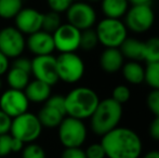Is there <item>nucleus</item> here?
Wrapping results in <instances>:
<instances>
[{"mask_svg":"<svg viewBox=\"0 0 159 158\" xmlns=\"http://www.w3.org/2000/svg\"><path fill=\"white\" fill-rule=\"evenodd\" d=\"M101 144L106 158H140L143 152V143L140 135L126 127L117 128L104 134Z\"/></svg>","mask_w":159,"mask_h":158,"instance_id":"nucleus-1","label":"nucleus"},{"mask_svg":"<svg viewBox=\"0 0 159 158\" xmlns=\"http://www.w3.org/2000/svg\"><path fill=\"white\" fill-rule=\"evenodd\" d=\"M124 115L122 105L111 97L100 100L95 111L90 117V128L96 135L103 137L113 129L117 128Z\"/></svg>","mask_w":159,"mask_h":158,"instance_id":"nucleus-2","label":"nucleus"},{"mask_svg":"<svg viewBox=\"0 0 159 158\" xmlns=\"http://www.w3.org/2000/svg\"><path fill=\"white\" fill-rule=\"evenodd\" d=\"M100 102V97L89 87H77L65 95L66 115L80 120L88 119L92 116Z\"/></svg>","mask_w":159,"mask_h":158,"instance_id":"nucleus-3","label":"nucleus"},{"mask_svg":"<svg viewBox=\"0 0 159 158\" xmlns=\"http://www.w3.org/2000/svg\"><path fill=\"white\" fill-rule=\"evenodd\" d=\"M98 43L104 48H119L128 38V29L124 21L119 19L104 17L95 28Z\"/></svg>","mask_w":159,"mask_h":158,"instance_id":"nucleus-4","label":"nucleus"},{"mask_svg":"<svg viewBox=\"0 0 159 158\" xmlns=\"http://www.w3.org/2000/svg\"><path fill=\"white\" fill-rule=\"evenodd\" d=\"M59 128V140L64 147H81L88 137V129L84 120L64 117Z\"/></svg>","mask_w":159,"mask_h":158,"instance_id":"nucleus-5","label":"nucleus"},{"mask_svg":"<svg viewBox=\"0 0 159 158\" xmlns=\"http://www.w3.org/2000/svg\"><path fill=\"white\" fill-rule=\"evenodd\" d=\"M42 126L37 115L33 113H24L12 119L10 132L23 143L28 144L35 142L41 134Z\"/></svg>","mask_w":159,"mask_h":158,"instance_id":"nucleus-6","label":"nucleus"},{"mask_svg":"<svg viewBox=\"0 0 159 158\" xmlns=\"http://www.w3.org/2000/svg\"><path fill=\"white\" fill-rule=\"evenodd\" d=\"M124 19L128 30L134 34H144L153 27L155 23V13L151 4L131 6Z\"/></svg>","mask_w":159,"mask_h":158,"instance_id":"nucleus-7","label":"nucleus"},{"mask_svg":"<svg viewBox=\"0 0 159 158\" xmlns=\"http://www.w3.org/2000/svg\"><path fill=\"white\" fill-rule=\"evenodd\" d=\"M57 70L60 80L66 84H76L84 77L86 66L77 53H61L57 56Z\"/></svg>","mask_w":159,"mask_h":158,"instance_id":"nucleus-8","label":"nucleus"},{"mask_svg":"<svg viewBox=\"0 0 159 158\" xmlns=\"http://www.w3.org/2000/svg\"><path fill=\"white\" fill-rule=\"evenodd\" d=\"M66 19L67 23L82 32L94 26L98 15L91 3L87 1H76L67 9Z\"/></svg>","mask_w":159,"mask_h":158,"instance_id":"nucleus-9","label":"nucleus"},{"mask_svg":"<svg viewBox=\"0 0 159 158\" xmlns=\"http://www.w3.org/2000/svg\"><path fill=\"white\" fill-rule=\"evenodd\" d=\"M26 47V40L15 26H7L0 30V51L8 59L21 56Z\"/></svg>","mask_w":159,"mask_h":158,"instance_id":"nucleus-10","label":"nucleus"},{"mask_svg":"<svg viewBox=\"0 0 159 158\" xmlns=\"http://www.w3.org/2000/svg\"><path fill=\"white\" fill-rule=\"evenodd\" d=\"M30 101L24 91L8 89L0 97V110L11 118L20 116L28 111Z\"/></svg>","mask_w":159,"mask_h":158,"instance_id":"nucleus-11","label":"nucleus"},{"mask_svg":"<svg viewBox=\"0 0 159 158\" xmlns=\"http://www.w3.org/2000/svg\"><path fill=\"white\" fill-rule=\"evenodd\" d=\"M55 50L61 53L75 52L80 48V36L81 30L66 23L62 24L52 34Z\"/></svg>","mask_w":159,"mask_h":158,"instance_id":"nucleus-12","label":"nucleus"},{"mask_svg":"<svg viewBox=\"0 0 159 158\" xmlns=\"http://www.w3.org/2000/svg\"><path fill=\"white\" fill-rule=\"evenodd\" d=\"M32 74L35 79L54 86L59 81L57 70V57L52 54L39 55L32 60Z\"/></svg>","mask_w":159,"mask_h":158,"instance_id":"nucleus-13","label":"nucleus"},{"mask_svg":"<svg viewBox=\"0 0 159 158\" xmlns=\"http://www.w3.org/2000/svg\"><path fill=\"white\" fill-rule=\"evenodd\" d=\"M42 19L43 13L34 8H23L14 17L15 27L22 34L32 35L38 30H41Z\"/></svg>","mask_w":159,"mask_h":158,"instance_id":"nucleus-14","label":"nucleus"},{"mask_svg":"<svg viewBox=\"0 0 159 158\" xmlns=\"http://www.w3.org/2000/svg\"><path fill=\"white\" fill-rule=\"evenodd\" d=\"M26 46H27L28 50L33 54H35V56L52 54V52L55 50L52 34L44 32L42 29L38 30L32 35H28V38L26 40Z\"/></svg>","mask_w":159,"mask_h":158,"instance_id":"nucleus-15","label":"nucleus"},{"mask_svg":"<svg viewBox=\"0 0 159 158\" xmlns=\"http://www.w3.org/2000/svg\"><path fill=\"white\" fill-rule=\"evenodd\" d=\"M125 64V57L119 48H105L100 55V66L107 74H116Z\"/></svg>","mask_w":159,"mask_h":158,"instance_id":"nucleus-16","label":"nucleus"},{"mask_svg":"<svg viewBox=\"0 0 159 158\" xmlns=\"http://www.w3.org/2000/svg\"><path fill=\"white\" fill-rule=\"evenodd\" d=\"M24 93L27 97L28 101L34 103H44L52 94L51 86L43 81L35 79L30 81L25 89Z\"/></svg>","mask_w":159,"mask_h":158,"instance_id":"nucleus-17","label":"nucleus"},{"mask_svg":"<svg viewBox=\"0 0 159 158\" xmlns=\"http://www.w3.org/2000/svg\"><path fill=\"white\" fill-rule=\"evenodd\" d=\"M119 50L125 59L141 62L144 57V41L138 38L128 37L119 47Z\"/></svg>","mask_w":159,"mask_h":158,"instance_id":"nucleus-18","label":"nucleus"},{"mask_svg":"<svg viewBox=\"0 0 159 158\" xmlns=\"http://www.w3.org/2000/svg\"><path fill=\"white\" fill-rule=\"evenodd\" d=\"M121 74L128 84L138 86L144 82L145 67L138 61H128L121 67Z\"/></svg>","mask_w":159,"mask_h":158,"instance_id":"nucleus-19","label":"nucleus"},{"mask_svg":"<svg viewBox=\"0 0 159 158\" xmlns=\"http://www.w3.org/2000/svg\"><path fill=\"white\" fill-rule=\"evenodd\" d=\"M128 0H101V9L105 17L121 20L130 8Z\"/></svg>","mask_w":159,"mask_h":158,"instance_id":"nucleus-20","label":"nucleus"},{"mask_svg":"<svg viewBox=\"0 0 159 158\" xmlns=\"http://www.w3.org/2000/svg\"><path fill=\"white\" fill-rule=\"evenodd\" d=\"M65 116L66 115L63 114L62 112H60L57 108L52 107V106L48 105L46 103L40 108L39 113L37 115L41 126L46 127V128H57V127H59Z\"/></svg>","mask_w":159,"mask_h":158,"instance_id":"nucleus-21","label":"nucleus"},{"mask_svg":"<svg viewBox=\"0 0 159 158\" xmlns=\"http://www.w3.org/2000/svg\"><path fill=\"white\" fill-rule=\"evenodd\" d=\"M30 81V73L24 72V70H20V68L11 66V68H9V70L7 72V82H8L11 89L24 91V89L27 87Z\"/></svg>","mask_w":159,"mask_h":158,"instance_id":"nucleus-22","label":"nucleus"},{"mask_svg":"<svg viewBox=\"0 0 159 158\" xmlns=\"http://www.w3.org/2000/svg\"><path fill=\"white\" fill-rule=\"evenodd\" d=\"M25 143L13 137L11 133L0 134V157H6L11 153L21 152Z\"/></svg>","mask_w":159,"mask_h":158,"instance_id":"nucleus-23","label":"nucleus"},{"mask_svg":"<svg viewBox=\"0 0 159 158\" xmlns=\"http://www.w3.org/2000/svg\"><path fill=\"white\" fill-rule=\"evenodd\" d=\"M23 9V0H0V17L14 19Z\"/></svg>","mask_w":159,"mask_h":158,"instance_id":"nucleus-24","label":"nucleus"},{"mask_svg":"<svg viewBox=\"0 0 159 158\" xmlns=\"http://www.w3.org/2000/svg\"><path fill=\"white\" fill-rule=\"evenodd\" d=\"M146 64L159 62V37H152L144 41V57Z\"/></svg>","mask_w":159,"mask_h":158,"instance_id":"nucleus-25","label":"nucleus"},{"mask_svg":"<svg viewBox=\"0 0 159 158\" xmlns=\"http://www.w3.org/2000/svg\"><path fill=\"white\" fill-rule=\"evenodd\" d=\"M61 25H62V21H61V16H60V13L50 11V12L43 14L42 27H41L42 30H44L47 33H50V34H53Z\"/></svg>","mask_w":159,"mask_h":158,"instance_id":"nucleus-26","label":"nucleus"},{"mask_svg":"<svg viewBox=\"0 0 159 158\" xmlns=\"http://www.w3.org/2000/svg\"><path fill=\"white\" fill-rule=\"evenodd\" d=\"M144 81L152 88V90H159V62L147 64L145 67Z\"/></svg>","mask_w":159,"mask_h":158,"instance_id":"nucleus-27","label":"nucleus"},{"mask_svg":"<svg viewBox=\"0 0 159 158\" xmlns=\"http://www.w3.org/2000/svg\"><path fill=\"white\" fill-rule=\"evenodd\" d=\"M98 44V39L96 36L95 29H86L81 32L80 36V48L84 51H91L96 48Z\"/></svg>","mask_w":159,"mask_h":158,"instance_id":"nucleus-28","label":"nucleus"},{"mask_svg":"<svg viewBox=\"0 0 159 158\" xmlns=\"http://www.w3.org/2000/svg\"><path fill=\"white\" fill-rule=\"evenodd\" d=\"M111 99L119 104H125L131 99V90L127 84H117L113 89Z\"/></svg>","mask_w":159,"mask_h":158,"instance_id":"nucleus-29","label":"nucleus"},{"mask_svg":"<svg viewBox=\"0 0 159 158\" xmlns=\"http://www.w3.org/2000/svg\"><path fill=\"white\" fill-rule=\"evenodd\" d=\"M22 158H47L43 147L37 143H28L22 150Z\"/></svg>","mask_w":159,"mask_h":158,"instance_id":"nucleus-30","label":"nucleus"},{"mask_svg":"<svg viewBox=\"0 0 159 158\" xmlns=\"http://www.w3.org/2000/svg\"><path fill=\"white\" fill-rule=\"evenodd\" d=\"M146 104L149 112L155 117H159V90H152L147 94Z\"/></svg>","mask_w":159,"mask_h":158,"instance_id":"nucleus-31","label":"nucleus"},{"mask_svg":"<svg viewBox=\"0 0 159 158\" xmlns=\"http://www.w3.org/2000/svg\"><path fill=\"white\" fill-rule=\"evenodd\" d=\"M48 6L51 9V11L57 13H63L66 12L67 9L71 6L73 0H47Z\"/></svg>","mask_w":159,"mask_h":158,"instance_id":"nucleus-32","label":"nucleus"},{"mask_svg":"<svg viewBox=\"0 0 159 158\" xmlns=\"http://www.w3.org/2000/svg\"><path fill=\"white\" fill-rule=\"evenodd\" d=\"M48 105L57 108V111L62 112L66 115V108H65V95L62 94H51V97L44 102Z\"/></svg>","mask_w":159,"mask_h":158,"instance_id":"nucleus-33","label":"nucleus"},{"mask_svg":"<svg viewBox=\"0 0 159 158\" xmlns=\"http://www.w3.org/2000/svg\"><path fill=\"white\" fill-rule=\"evenodd\" d=\"M87 158H106V154L101 143L90 144L84 151Z\"/></svg>","mask_w":159,"mask_h":158,"instance_id":"nucleus-34","label":"nucleus"},{"mask_svg":"<svg viewBox=\"0 0 159 158\" xmlns=\"http://www.w3.org/2000/svg\"><path fill=\"white\" fill-rule=\"evenodd\" d=\"M61 158H87V156L81 147H65Z\"/></svg>","mask_w":159,"mask_h":158,"instance_id":"nucleus-35","label":"nucleus"},{"mask_svg":"<svg viewBox=\"0 0 159 158\" xmlns=\"http://www.w3.org/2000/svg\"><path fill=\"white\" fill-rule=\"evenodd\" d=\"M12 66L32 74V60L27 59V57H23V56L15 57L12 63Z\"/></svg>","mask_w":159,"mask_h":158,"instance_id":"nucleus-36","label":"nucleus"},{"mask_svg":"<svg viewBox=\"0 0 159 158\" xmlns=\"http://www.w3.org/2000/svg\"><path fill=\"white\" fill-rule=\"evenodd\" d=\"M12 118L0 110V134H6L10 132Z\"/></svg>","mask_w":159,"mask_h":158,"instance_id":"nucleus-37","label":"nucleus"},{"mask_svg":"<svg viewBox=\"0 0 159 158\" xmlns=\"http://www.w3.org/2000/svg\"><path fill=\"white\" fill-rule=\"evenodd\" d=\"M149 137L156 142H159V117H155L152 120L148 127Z\"/></svg>","mask_w":159,"mask_h":158,"instance_id":"nucleus-38","label":"nucleus"},{"mask_svg":"<svg viewBox=\"0 0 159 158\" xmlns=\"http://www.w3.org/2000/svg\"><path fill=\"white\" fill-rule=\"evenodd\" d=\"M9 67H10L9 59L0 51V76L7 74V72L9 70Z\"/></svg>","mask_w":159,"mask_h":158,"instance_id":"nucleus-39","label":"nucleus"},{"mask_svg":"<svg viewBox=\"0 0 159 158\" xmlns=\"http://www.w3.org/2000/svg\"><path fill=\"white\" fill-rule=\"evenodd\" d=\"M131 6H141V4H151L152 0H128Z\"/></svg>","mask_w":159,"mask_h":158,"instance_id":"nucleus-40","label":"nucleus"},{"mask_svg":"<svg viewBox=\"0 0 159 158\" xmlns=\"http://www.w3.org/2000/svg\"><path fill=\"white\" fill-rule=\"evenodd\" d=\"M142 158H159V150L158 151H149Z\"/></svg>","mask_w":159,"mask_h":158,"instance_id":"nucleus-41","label":"nucleus"},{"mask_svg":"<svg viewBox=\"0 0 159 158\" xmlns=\"http://www.w3.org/2000/svg\"><path fill=\"white\" fill-rule=\"evenodd\" d=\"M87 2H89V3H95V2H100L101 0H86Z\"/></svg>","mask_w":159,"mask_h":158,"instance_id":"nucleus-42","label":"nucleus"},{"mask_svg":"<svg viewBox=\"0 0 159 158\" xmlns=\"http://www.w3.org/2000/svg\"><path fill=\"white\" fill-rule=\"evenodd\" d=\"M1 87H2V81H1V79H0V90H1Z\"/></svg>","mask_w":159,"mask_h":158,"instance_id":"nucleus-43","label":"nucleus"},{"mask_svg":"<svg viewBox=\"0 0 159 158\" xmlns=\"http://www.w3.org/2000/svg\"><path fill=\"white\" fill-rule=\"evenodd\" d=\"M74 2H76V1H82V0H73Z\"/></svg>","mask_w":159,"mask_h":158,"instance_id":"nucleus-44","label":"nucleus"}]
</instances>
